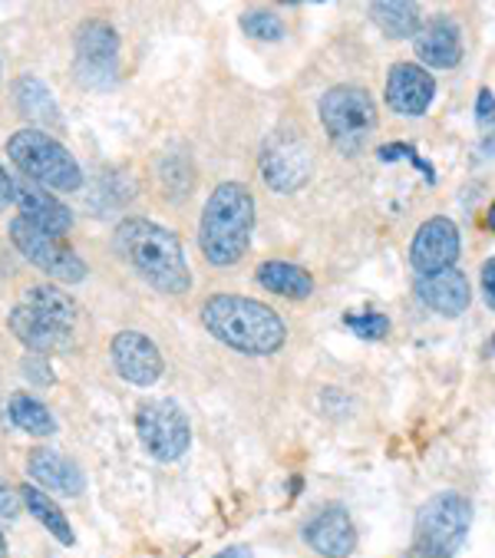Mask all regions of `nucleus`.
Masks as SVG:
<instances>
[{
  "label": "nucleus",
  "instance_id": "obj_5",
  "mask_svg": "<svg viewBox=\"0 0 495 558\" xmlns=\"http://www.w3.org/2000/svg\"><path fill=\"white\" fill-rule=\"evenodd\" d=\"M472 522V506L459 493H439L416 512V545L426 558H452Z\"/></svg>",
  "mask_w": 495,
  "mask_h": 558
},
{
  "label": "nucleus",
  "instance_id": "obj_29",
  "mask_svg": "<svg viewBox=\"0 0 495 558\" xmlns=\"http://www.w3.org/2000/svg\"><path fill=\"white\" fill-rule=\"evenodd\" d=\"M475 120L479 126H492L495 123V99L488 89H479V99H475Z\"/></svg>",
  "mask_w": 495,
  "mask_h": 558
},
{
  "label": "nucleus",
  "instance_id": "obj_27",
  "mask_svg": "<svg viewBox=\"0 0 495 558\" xmlns=\"http://www.w3.org/2000/svg\"><path fill=\"white\" fill-rule=\"evenodd\" d=\"M347 327L363 341H381V338H387V330H390V317H384L377 311H363V314H350Z\"/></svg>",
  "mask_w": 495,
  "mask_h": 558
},
{
  "label": "nucleus",
  "instance_id": "obj_14",
  "mask_svg": "<svg viewBox=\"0 0 495 558\" xmlns=\"http://www.w3.org/2000/svg\"><path fill=\"white\" fill-rule=\"evenodd\" d=\"M304 542L321 558H347L357 548V529H353L347 509L327 506L304 525Z\"/></svg>",
  "mask_w": 495,
  "mask_h": 558
},
{
  "label": "nucleus",
  "instance_id": "obj_9",
  "mask_svg": "<svg viewBox=\"0 0 495 558\" xmlns=\"http://www.w3.org/2000/svg\"><path fill=\"white\" fill-rule=\"evenodd\" d=\"M119 37L102 21H86L76 31V76L86 86H109L116 80Z\"/></svg>",
  "mask_w": 495,
  "mask_h": 558
},
{
  "label": "nucleus",
  "instance_id": "obj_13",
  "mask_svg": "<svg viewBox=\"0 0 495 558\" xmlns=\"http://www.w3.org/2000/svg\"><path fill=\"white\" fill-rule=\"evenodd\" d=\"M262 172L275 192H294L311 179V153L301 140L285 136L271 143L268 153L262 156Z\"/></svg>",
  "mask_w": 495,
  "mask_h": 558
},
{
  "label": "nucleus",
  "instance_id": "obj_22",
  "mask_svg": "<svg viewBox=\"0 0 495 558\" xmlns=\"http://www.w3.org/2000/svg\"><path fill=\"white\" fill-rule=\"evenodd\" d=\"M21 499H24V506L34 512V519L53 535V538H60L63 545H73L76 542V535H73V525L67 522V515H63V509L44 493V489H37V486H21Z\"/></svg>",
  "mask_w": 495,
  "mask_h": 558
},
{
  "label": "nucleus",
  "instance_id": "obj_23",
  "mask_svg": "<svg viewBox=\"0 0 495 558\" xmlns=\"http://www.w3.org/2000/svg\"><path fill=\"white\" fill-rule=\"evenodd\" d=\"M370 14H374L377 27L387 34V37H416L423 21H420V8L416 4H407V0H384V4H374L370 8Z\"/></svg>",
  "mask_w": 495,
  "mask_h": 558
},
{
  "label": "nucleus",
  "instance_id": "obj_4",
  "mask_svg": "<svg viewBox=\"0 0 495 558\" xmlns=\"http://www.w3.org/2000/svg\"><path fill=\"white\" fill-rule=\"evenodd\" d=\"M8 156L21 169L24 179L50 189V192H73L83 182L80 162L73 153L44 130H21L8 140Z\"/></svg>",
  "mask_w": 495,
  "mask_h": 558
},
{
  "label": "nucleus",
  "instance_id": "obj_8",
  "mask_svg": "<svg viewBox=\"0 0 495 558\" xmlns=\"http://www.w3.org/2000/svg\"><path fill=\"white\" fill-rule=\"evenodd\" d=\"M8 232H11L14 248H17L34 268L47 271L50 278H57V281H63V284H80V281L86 278L83 258H80L73 248H67L57 235H47V232L34 229L31 221H24L21 215L11 221V229H8Z\"/></svg>",
  "mask_w": 495,
  "mask_h": 558
},
{
  "label": "nucleus",
  "instance_id": "obj_21",
  "mask_svg": "<svg viewBox=\"0 0 495 558\" xmlns=\"http://www.w3.org/2000/svg\"><path fill=\"white\" fill-rule=\"evenodd\" d=\"M255 278H258V284L268 288L271 294L294 298V301H304V298H311V291H314V278H311L304 268L291 265V262H265V265H258Z\"/></svg>",
  "mask_w": 495,
  "mask_h": 558
},
{
  "label": "nucleus",
  "instance_id": "obj_11",
  "mask_svg": "<svg viewBox=\"0 0 495 558\" xmlns=\"http://www.w3.org/2000/svg\"><path fill=\"white\" fill-rule=\"evenodd\" d=\"M459 258V232L449 218L436 215L423 221L413 245H410V262L420 275H439L449 271Z\"/></svg>",
  "mask_w": 495,
  "mask_h": 558
},
{
  "label": "nucleus",
  "instance_id": "obj_16",
  "mask_svg": "<svg viewBox=\"0 0 495 558\" xmlns=\"http://www.w3.org/2000/svg\"><path fill=\"white\" fill-rule=\"evenodd\" d=\"M8 327L14 338L31 348L34 354H67L73 348V330H63L37 314H31L24 304H14L11 317H8Z\"/></svg>",
  "mask_w": 495,
  "mask_h": 558
},
{
  "label": "nucleus",
  "instance_id": "obj_3",
  "mask_svg": "<svg viewBox=\"0 0 495 558\" xmlns=\"http://www.w3.org/2000/svg\"><path fill=\"white\" fill-rule=\"evenodd\" d=\"M255 232V198L241 182H221L202 211L198 245L215 268H231L244 258Z\"/></svg>",
  "mask_w": 495,
  "mask_h": 558
},
{
  "label": "nucleus",
  "instance_id": "obj_10",
  "mask_svg": "<svg viewBox=\"0 0 495 558\" xmlns=\"http://www.w3.org/2000/svg\"><path fill=\"white\" fill-rule=\"evenodd\" d=\"M109 357L116 374L126 384L153 387L162 377V354L143 330H119L109 344Z\"/></svg>",
  "mask_w": 495,
  "mask_h": 558
},
{
  "label": "nucleus",
  "instance_id": "obj_19",
  "mask_svg": "<svg viewBox=\"0 0 495 558\" xmlns=\"http://www.w3.org/2000/svg\"><path fill=\"white\" fill-rule=\"evenodd\" d=\"M416 57L436 70H452L462 60V44H459V31L449 17H433L420 27L416 34Z\"/></svg>",
  "mask_w": 495,
  "mask_h": 558
},
{
  "label": "nucleus",
  "instance_id": "obj_36",
  "mask_svg": "<svg viewBox=\"0 0 495 558\" xmlns=\"http://www.w3.org/2000/svg\"><path fill=\"white\" fill-rule=\"evenodd\" d=\"M492 351H495V338H492Z\"/></svg>",
  "mask_w": 495,
  "mask_h": 558
},
{
  "label": "nucleus",
  "instance_id": "obj_20",
  "mask_svg": "<svg viewBox=\"0 0 495 558\" xmlns=\"http://www.w3.org/2000/svg\"><path fill=\"white\" fill-rule=\"evenodd\" d=\"M17 304H24L31 314H37V317H44V320H50V324H57L63 330L76 327V301L57 284H37Z\"/></svg>",
  "mask_w": 495,
  "mask_h": 558
},
{
  "label": "nucleus",
  "instance_id": "obj_12",
  "mask_svg": "<svg viewBox=\"0 0 495 558\" xmlns=\"http://www.w3.org/2000/svg\"><path fill=\"white\" fill-rule=\"evenodd\" d=\"M14 202L21 208V218L47 235L63 239L73 229V211L50 189H44L31 179H14Z\"/></svg>",
  "mask_w": 495,
  "mask_h": 558
},
{
  "label": "nucleus",
  "instance_id": "obj_15",
  "mask_svg": "<svg viewBox=\"0 0 495 558\" xmlns=\"http://www.w3.org/2000/svg\"><path fill=\"white\" fill-rule=\"evenodd\" d=\"M433 93H436V83L433 76L416 66V63H397L390 70V80H387V99L397 113L403 117H420L430 109L433 102Z\"/></svg>",
  "mask_w": 495,
  "mask_h": 558
},
{
  "label": "nucleus",
  "instance_id": "obj_33",
  "mask_svg": "<svg viewBox=\"0 0 495 558\" xmlns=\"http://www.w3.org/2000/svg\"><path fill=\"white\" fill-rule=\"evenodd\" d=\"M215 558H252V551H247L244 545H234V548H225V551H218Z\"/></svg>",
  "mask_w": 495,
  "mask_h": 558
},
{
  "label": "nucleus",
  "instance_id": "obj_35",
  "mask_svg": "<svg viewBox=\"0 0 495 558\" xmlns=\"http://www.w3.org/2000/svg\"><path fill=\"white\" fill-rule=\"evenodd\" d=\"M488 229H492V232H495V205H492V208H488Z\"/></svg>",
  "mask_w": 495,
  "mask_h": 558
},
{
  "label": "nucleus",
  "instance_id": "obj_7",
  "mask_svg": "<svg viewBox=\"0 0 495 558\" xmlns=\"http://www.w3.org/2000/svg\"><path fill=\"white\" fill-rule=\"evenodd\" d=\"M136 433L146 446V453L159 463H176L185 457L192 442V426L185 410L176 400H146L136 410Z\"/></svg>",
  "mask_w": 495,
  "mask_h": 558
},
{
  "label": "nucleus",
  "instance_id": "obj_31",
  "mask_svg": "<svg viewBox=\"0 0 495 558\" xmlns=\"http://www.w3.org/2000/svg\"><path fill=\"white\" fill-rule=\"evenodd\" d=\"M14 515H17V493L0 483V519H14Z\"/></svg>",
  "mask_w": 495,
  "mask_h": 558
},
{
  "label": "nucleus",
  "instance_id": "obj_18",
  "mask_svg": "<svg viewBox=\"0 0 495 558\" xmlns=\"http://www.w3.org/2000/svg\"><path fill=\"white\" fill-rule=\"evenodd\" d=\"M27 470H31V476H34L47 493L83 496V489H86V480H83V473L76 470V463H70L67 457H60L57 450H47V446H40V450H34V453L27 457Z\"/></svg>",
  "mask_w": 495,
  "mask_h": 558
},
{
  "label": "nucleus",
  "instance_id": "obj_17",
  "mask_svg": "<svg viewBox=\"0 0 495 558\" xmlns=\"http://www.w3.org/2000/svg\"><path fill=\"white\" fill-rule=\"evenodd\" d=\"M416 298L436 311V314H446V317H459L469 301H472V291H469V281L462 271L449 268V271H439V275H420L416 278Z\"/></svg>",
  "mask_w": 495,
  "mask_h": 558
},
{
  "label": "nucleus",
  "instance_id": "obj_25",
  "mask_svg": "<svg viewBox=\"0 0 495 558\" xmlns=\"http://www.w3.org/2000/svg\"><path fill=\"white\" fill-rule=\"evenodd\" d=\"M8 413L14 420V426H21L24 433H34V436H50L57 429V420L53 413L31 393H14L11 403H8Z\"/></svg>",
  "mask_w": 495,
  "mask_h": 558
},
{
  "label": "nucleus",
  "instance_id": "obj_2",
  "mask_svg": "<svg viewBox=\"0 0 495 558\" xmlns=\"http://www.w3.org/2000/svg\"><path fill=\"white\" fill-rule=\"evenodd\" d=\"M116 252L162 294H185L192 288V271L179 235L149 218L122 221L116 229Z\"/></svg>",
  "mask_w": 495,
  "mask_h": 558
},
{
  "label": "nucleus",
  "instance_id": "obj_30",
  "mask_svg": "<svg viewBox=\"0 0 495 558\" xmlns=\"http://www.w3.org/2000/svg\"><path fill=\"white\" fill-rule=\"evenodd\" d=\"M482 294H485V304L495 311V258L482 265Z\"/></svg>",
  "mask_w": 495,
  "mask_h": 558
},
{
  "label": "nucleus",
  "instance_id": "obj_6",
  "mask_svg": "<svg viewBox=\"0 0 495 558\" xmlns=\"http://www.w3.org/2000/svg\"><path fill=\"white\" fill-rule=\"evenodd\" d=\"M321 120L337 146L353 149L377 130V106L360 86H334L321 99Z\"/></svg>",
  "mask_w": 495,
  "mask_h": 558
},
{
  "label": "nucleus",
  "instance_id": "obj_1",
  "mask_svg": "<svg viewBox=\"0 0 495 558\" xmlns=\"http://www.w3.org/2000/svg\"><path fill=\"white\" fill-rule=\"evenodd\" d=\"M202 324L212 338H218L225 348H234L241 354L268 357L285 348L288 327L285 320L252 298L241 294H215L202 304Z\"/></svg>",
  "mask_w": 495,
  "mask_h": 558
},
{
  "label": "nucleus",
  "instance_id": "obj_28",
  "mask_svg": "<svg viewBox=\"0 0 495 558\" xmlns=\"http://www.w3.org/2000/svg\"><path fill=\"white\" fill-rule=\"evenodd\" d=\"M381 159H384V162H397V159H407V162L420 166V169L426 172V179L433 182V169H430V166H426V162H423V159L416 156V149H410V146H384V149H381Z\"/></svg>",
  "mask_w": 495,
  "mask_h": 558
},
{
  "label": "nucleus",
  "instance_id": "obj_34",
  "mask_svg": "<svg viewBox=\"0 0 495 558\" xmlns=\"http://www.w3.org/2000/svg\"><path fill=\"white\" fill-rule=\"evenodd\" d=\"M0 558H8V538H4V532H0Z\"/></svg>",
  "mask_w": 495,
  "mask_h": 558
},
{
  "label": "nucleus",
  "instance_id": "obj_24",
  "mask_svg": "<svg viewBox=\"0 0 495 558\" xmlns=\"http://www.w3.org/2000/svg\"><path fill=\"white\" fill-rule=\"evenodd\" d=\"M14 99H17V109L24 117H31V120H37V123H60V113H57V102H53V96H50V89L40 83V80H34V76H24V80H17L14 83Z\"/></svg>",
  "mask_w": 495,
  "mask_h": 558
},
{
  "label": "nucleus",
  "instance_id": "obj_26",
  "mask_svg": "<svg viewBox=\"0 0 495 558\" xmlns=\"http://www.w3.org/2000/svg\"><path fill=\"white\" fill-rule=\"evenodd\" d=\"M241 31L255 40H281L285 37V21L271 11H247L241 17Z\"/></svg>",
  "mask_w": 495,
  "mask_h": 558
},
{
  "label": "nucleus",
  "instance_id": "obj_32",
  "mask_svg": "<svg viewBox=\"0 0 495 558\" xmlns=\"http://www.w3.org/2000/svg\"><path fill=\"white\" fill-rule=\"evenodd\" d=\"M11 202H14V179L8 175L4 166H0V211H4Z\"/></svg>",
  "mask_w": 495,
  "mask_h": 558
}]
</instances>
